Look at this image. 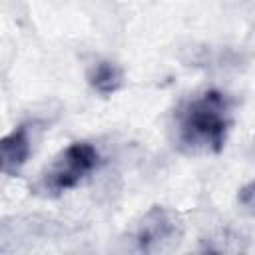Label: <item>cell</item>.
<instances>
[{"label":"cell","mask_w":255,"mask_h":255,"mask_svg":"<svg viewBox=\"0 0 255 255\" xmlns=\"http://www.w3.org/2000/svg\"><path fill=\"white\" fill-rule=\"evenodd\" d=\"M231 126V102L219 90H207L183 102L173 116V139L187 153H217Z\"/></svg>","instance_id":"6da1fadb"},{"label":"cell","mask_w":255,"mask_h":255,"mask_svg":"<svg viewBox=\"0 0 255 255\" xmlns=\"http://www.w3.org/2000/svg\"><path fill=\"white\" fill-rule=\"evenodd\" d=\"M100 163L98 149L88 141H74L62 149L40 173L34 189L40 195L56 197L78 187Z\"/></svg>","instance_id":"7a4b0ae2"},{"label":"cell","mask_w":255,"mask_h":255,"mask_svg":"<svg viewBox=\"0 0 255 255\" xmlns=\"http://www.w3.org/2000/svg\"><path fill=\"white\" fill-rule=\"evenodd\" d=\"M181 237L179 215L165 207H151L129 231V247L133 251L157 253L175 245Z\"/></svg>","instance_id":"3957f363"},{"label":"cell","mask_w":255,"mask_h":255,"mask_svg":"<svg viewBox=\"0 0 255 255\" xmlns=\"http://www.w3.org/2000/svg\"><path fill=\"white\" fill-rule=\"evenodd\" d=\"M32 151L30 145V129L26 124L14 128L8 135L2 137L0 141V159H2V171L6 175L18 173L24 163L28 161Z\"/></svg>","instance_id":"277c9868"},{"label":"cell","mask_w":255,"mask_h":255,"mask_svg":"<svg viewBox=\"0 0 255 255\" xmlns=\"http://www.w3.org/2000/svg\"><path fill=\"white\" fill-rule=\"evenodd\" d=\"M88 84L102 96H112L124 84V74L116 62L102 60L88 70Z\"/></svg>","instance_id":"5b68a950"},{"label":"cell","mask_w":255,"mask_h":255,"mask_svg":"<svg viewBox=\"0 0 255 255\" xmlns=\"http://www.w3.org/2000/svg\"><path fill=\"white\" fill-rule=\"evenodd\" d=\"M237 199H239L241 207H245L249 213H255V179L239 189Z\"/></svg>","instance_id":"8992f818"}]
</instances>
